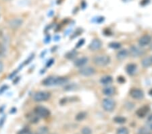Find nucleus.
I'll use <instances>...</instances> for the list:
<instances>
[{
	"mask_svg": "<svg viewBox=\"0 0 152 134\" xmlns=\"http://www.w3.org/2000/svg\"><path fill=\"white\" fill-rule=\"evenodd\" d=\"M68 82V79L62 77L50 76L42 81V84L45 86H56L66 84Z\"/></svg>",
	"mask_w": 152,
	"mask_h": 134,
	"instance_id": "obj_1",
	"label": "nucleus"
},
{
	"mask_svg": "<svg viewBox=\"0 0 152 134\" xmlns=\"http://www.w3.org/2000/svg\"><path fill=\"white\" fill-rule=\"evenodd\" d=\"M93 61L94 64L98 67H105L110 64L111 59L107 55H98L93 58Z\"/></svg>",
	"mask_w": 152,
	"mask_h": 134,
	"instance_id": "obj_2",
	"label": "nucleus"
},
{
	"mask_svg": "<svg viewBox=\"0 0 152 134\" xmlns=\"http://www.w3.org/2000/svg\"><path fill=\"white\" fill-rule=\"evenodd\" d=\"M35 113L38 117L47 118L50 115V112L49 110L44 106H37L35 108Z\"/></svg>",
	"mask_w": 152,
	"mask_h": 134,
	"instance_id": "obj_3",
	"label": "nucleus"
},
{
	"mask_svg": "<svg viewBox=\"0 0 152 134\" xmlns=\"http://www.w3.org/2000/svg\"><path fill=\"white\" fill-rule=\"evenodd\" d=\"M102 106L105 111L112 112L115 108L116 102L111 98H105L102 102Z\"/></svg>",
	"mask_w": 152,
	"mask_h": 134,
	"instance_id": "obj_4",
	"label": "nucleus"
},
{
	"mask_svg": "<svg viewBox=\"0 0 152 134\" xmlns=\"http://www.w3.org/2000/svg\"><path fill=\"white\" fill-rule=\"evenodd\" d=\"M50 97V94L47 92H39L34 95L33 100L35 102L47 101Z\"/></svg>",
	"mask_w": 152,
	"mask_h": 134,
	"instance_id": "obj_5",
	"label": "nucleus"
},
{
	"mask_svg": "<svg viewBox=\"0 0 152 134\" xmlns=\"http://www.w3.org/2000/svg\"><path fill=\"white\" fill-rule=\"evenodd\" d=\"M95 70L91 67H83L79 69V73L83 76L89 77L94 75Z\"/></svg>",
	"mask_w": 152,
	"mask_h": 134,
	"instance_id": "obj_6",
	"label": "nucleus"
},
{
	"mask_svg": "<svg viewBox=\"0 0 152 134\" xmlns=\"http://www.w3.org/2000/svg\"><path fill=\"white\" fill-rule=\"evenodd\" d=\"M143 53H144L143 50L139 47H137V46L132 45L131 47L130 48V50H129L130 55L134 58L141 56L143 54Z\"/></svg>",
	"mask_w": 152,
	"mask_h": 134,
	"instance_id": "obj_7",
	"label": "nucleus"
},
{
	"mask_svg": "<svg viewBox=\"0 0 152 134\" xmlns=\"http://www.w3.org/2000/svg\"><path fill=\"white\" fill-rule=\"evenodd\" d=\"M130 96L133 99L140 100L144 97V93L141 89L133 88L130 91Z\"/></svg>",
	"mask_w": 152,
	"mask_h": 134,
	"instance_id": "obj_8",
	"label": "nucleus"
},
{
	"mask_svg": "<svg viewBox=\"0 0 152 134\" xmlns=\"http://www.w3.org/2000/svg\"><path fill=\"white\" fill-rule=\"evenodd\" d=\"M149 110H150V108H149V107L148 106H143L137 110L136 114L139 118H143L148 114Z\"/></svg>",
	"mask_w": 152,
	"mask_h": 134,
	"instance_id": "obj_9",
	"label": "nucleus"
},
{
	"mask_svg": "<svg viewBox=\"0 0 152 134\" xmlns=\"http://www.w3.org/2000/svg\"><path fill=\"white\" fill-rule=\"evenodd\" d=\"M151 40L152 38L150 35H145L139 40V44L141 47H144V46L149 45L151 43Z\"/></svg>",
	"mask_w": 152,
	"mask_h": 134,
	"instance_id": "obj_10",
	"label": "nucleus"
},
{
	"mask_svg": "<svg viewBox=\"0 0 152 134\" xmlns=\"http://www.w3.org/2000/svg\"><path fill=\"white\" fill-rule=\"evenodd\" d=\"M102 45V43L101 41L98 40V39H95V40H94L91 42L89 45V48L92 51H96L101 48Z\"/></svg>",
	"mask_w": 152,
	"mask_h": 134,
	"instance_id": "obj_11",
	"label": "nucleus"
},
{
	"mask_svg": "<svg viewBox=\"0 0 152 134\" xmlns=\"http://www.w3.org/2000/svg\"><path fill=\"white\" fill-rule=\"evenodd\" d=\"M126 70L127 74L130 75V76H133L137 72V64H134V63H131V64H129L126 66Z\"/></svg>",
	"mask_w": 152,
	"mask_h": 134,
	"instance_id": "obj_12",
	"label": "nucleus"
},
{
	"mask_svg": "<svg viewBox=\"0 0 152 134\" xmlns=\"http://www.w3.org/2000/svg\"><path fill=\"white\" fill-rule=\"evenodd\" d=\"M23 21L20 18H14L9 22V26L12 29H17L20 27L23 24Z\"/></svg>",
	"mask_w": 152,
	"mask_h": 134,
	"instance_id": "obj_13",
	"label": "nucleus"
},
{
	"mask_svg": "<svg viewBox=\"0 0 152 134\" xmlns=\"http://www.w3.org/2000/svg\"><path fill=\"white\" fill-rule=\"evenodd\" d=\"M88 62V58L87 57H82L80 58H78L77 60H75V67L81 68L87 64Z\"/></svg>",
	"mask_w": 152,
	"mask_h": 134,
	"instance_id": "obj_14",
	"label": "nucleus"
},
{
	"mask_svg": "<svg viewBox=\"0 0 152 134\" xmlns=\"http://www.w3.org/2000/svg\"><path fill=\"white\" fill-rule=\"evenodd\" d=\"M103 93L106 96H112L115 94V89L114 87H111V86H108L104 88L103 89Z\"/></svg>",
	"mask_w": 152,
	"mask_h": 134,
	"instance_id": "obj_15",
	"label": "nucleus"
},
{
	"mask_svg": "<svg viewBox=\"0 0 152 134\" xmlns=\"http://www.w3.org/2000/svg\"><path fill=\"white\" fill-rule=\"evenodd\" d=\"M112 81H113V78L110 75H105L100 79V83L103 85H110L112 83Z\"/></svg>",
	"mask_w": 152,
	"mask_h": 134,
	"instance_id": "obj_16",
	"label": "nucleus"
},
{
	"mask_svg": "<svg viewBox=\"0 0 152 134\" xmlns=\"http://www.w3.org/2000/svg\"><path fill=\"white\" fill-rule=\"evenodd\" d=\"M129 55V52L126 50H121L117 53V58L119 60H124Z\"/></svg>",
	"mask_w": 152,
	"mask_h": 134,
	"instance_id": "obj_17",
	"label": "nucleus"
},
{
	"mask_svg": "<svg viewBox=\"0 0 152 134\" xmlns=\"http://www.w3.org/2000/svg\"><path fill=\"white\" fill-rule=\"evenodd\" d=\"M142 65H143L145 68H148L149 67H151L152 65V61L151 58H145L144 59L142 60Z\"/></svg>",
	"mask_w": 152,
	"mask_h": 134,
	"instance_id": "obj_18",
	"label": "nucleus"
},
{
	"mask_svg": "<svg viewBox=\"0 0 152 134\" xmlns=\"http://www.w3.org/2000/svg\"><path fill=\"white\" fill-rule=\"evenodd\" d=\"M78 54L76 50H72L68 52L66 54V58H68L69 60H72L77 57V56Z\"/></svg>",
	"mask_w": 152,
	"mask_h": 134,
	"instance_id": "obj_19",
	"label": "nucleus"
},
{
	"mask_svg": "<svg viewBox=\"0 0 152 134\" xmlns=\"http://www.w3.org/2000/svg\"><path fill=\"white\" fill-rule=\"evenodd\" d=\"M139 134H152V130H149L146 127L140 128L138 131Z\"/></svg>",
	"mask_w": 152,
	"mask_h": 134,
	"instance_id": "obj_20",
	"label": "nucleus"
},
{
	"mask_svg": "<svg viewBox=\"0 0 152 134\" xmlns=\"http://www.w3.org/2000/svg\"><path fill=\"white\" fill-rule=\"evenodd\" d=\"M114 121L115 123H118V124H122V123H124L125 122H126V119L124 117H122V116H116L114 119Z\"/></svg>",
	"mask_w": 152,
	"mask_h": 134,
	"instance_id": "obj_21",
	"label": "nucleus"
},
{
	"mask_svg": "<svg viewBox=\"0 0 152 134\" xmlns=\"http://www.w3.org/2000/svg\"><path fill=\"white\" fill-rule=\"evenodd\" d=\"M86 116H87V114L85 112H81V113H78L77 116H76V119L77 121H83V119H85Z\"/></svg>",
	"mask_w": 152,
	"mask_h": 134,
	"instance_id": "obj_22",
	"label": "nucleus"
},
{
	"mask_svg": "<svg viewBox=\"0 0 152 134\" xmlns=\"http://www.w3.org/2000/svg\"><path fill=\"white\" fill-rule=\"evenodd\" d=\"M117 134H129L128 129L124 127H120L118 130H117Z\"/></svg>",
	"mask_w": 152,
	"mask_h": 134,
	"instance_id": "obj_23",
	"label": "nucleus"
},
{
	"mask_svg": "<svg viewBox=\"0 0 152 134\" xmlns=\"http://www.w3.org/2000/svg\"><path fill=\"white\" fill-rule=\"evenodd\" d=\"M48 129L45 127H41L38 130L37 134H48Z\"/></svg>",
	"mask_w": 152,
	"mask_h": 134,
	"instance_id": "obj_24",
	"label": "nucleus"
},
{
	"mask_svg": "<svg viewBox=\"0 0 152 134\" xmlns=\"http://www.w3.org/2000/svg\"><path fill=\"white\" fill-rule=\"evenodd\" d=\"M109 47L112 49H118L121 47V44L118 42H112L109 44Z\"/></svg>",
	"mask_w": 152,
	"mask_h": 134,
	"instance_id": "obj_25",
	"label": "nucleus"
},
{
	"mask_svg": "<svg viewBox=\"0 0 152 134\" xmlns=\"http://www.w3.org/2000/svg\"><path fill=\"white\" fill-rule=\"evenodd\" d=\"M146 127L152 130V114L148 118V121H147L146 123Z\"/></svg>",
	"mask_w": 152,
	"mask_h": 134,
	"instance_id": "obj_26",
	"label": "nucleus"
},
{
	"mask_svg": "<svg viewBox=\"0 0 152 134\" xmlns=\"http://www.w3.org/2000/svg\"><path fill=\"white\" fill-rule=\"evenodd\" d=\"M82 134H91L92 133V131L89 127H83L81 130Z\"/></svg>",
	"mask_w": 152,
	"mask_h": 134,
	"instance_id": "obj_27",
	"label": "nucleus"
},
{
	"mask_svg": "<svg viewBox=\"0 0 152 134\" xmlns=\"http://www.w3.org/2000/svg\"><path fill=\"white\" fill-rule=\"evenodd\" d=\"M31 132L28 129H23L21 131H20L18 134H30Z\"/></svg>",
	"mask_w": 152,
	"mask_h": 134,
	"instance_id": "obj_28",
	"label": "nucleus"
},
{
	"mask_svg": "<svg viewBox=\"0 0 152 134\" xmlns=\"http://www.w3.org/2000/svg\"><path fill=\"white\" fill-rule=\"evenodd\" d=\"M84 43H85L84 39H82V40H80L79 41H78V42L77 43V46H76V47H77V48L81 47V46H82L83 44H84Z\"/></svg>",
	"mask_w": 152,
	"mask_h": 134,
	"instance_id": "obj_29",
	"label": "nucleus"
},
{
	"mask_svg": "<svg viewBox=\"0 0 152 134\" xmlns=\"http://www.w3.org/2000/svg\"><path fill=\"white\" fill-rule=\"evenodd\" d=\"M5 51H6V50H5L4 46L0 43V56L3 55L5 53Z\"/></svg>",
	"mask_w": 152,
	"mask_h": 134,
	"instance_id": "obj_30",
	"label": "nucleus"
},
{
	"mask_svg": "<svg viewBox=\"0 0 152 134\" xmlns=\"http://www.w3.org/2000/svg\"><path fill=\"white\" fill-rule=\"evenodd\" d=\"M4 70V64L1 62H0V73H1Z\"/></svg>",
	"mask_w": 152,
	"mask_h": 134,
	"instance_id": "obj_31",
	"label": "nucleus"
},
{
	"mask_svg": "<svg viewBox=\"0 0 152 134\" xmlns=\"http://www.w3.org/2000/svg\"><path fill=\"white\" fill-rule=\"evenodd\" d=\"M118 81L120 83H122L125 81V79L122 77H118Z\"/></svg>",
	"mask_w": 152,
	"mask_h": 134,
	"instance_id": "obj_32",
	"label": "nucleus"
},
{
	"mask_svg": "<svg viewBox=\"0 0 152 134\" xmlns=\"http://www.w3.org/2000/svg\"><path fill=\"white\" fill-rule=\"evenodd\" d=\"M49 62H50L48 63L47 66H48H48H49V67H50V66L53 63V59H51L50 61H49Z\"/></svg>",
	"mask_w": 152,
	"mask_h": 134,
	"instance_id": "obj_33",
	"label": "nucleus"
},
{
	"mask_svg": "<svg viewBox=\"0 0 152 134\" xmlns=\"http://www.w3.org/2000/svg\"><path fill=\"white\" fill-rule=\"evenodd\" d=\"M122 1H124V2H129V1H132V0H122Z\"/></svg>",
	"mask_w": 152,
	"mask_h": 134,
	"instance_id": "obj_34",
	"label": "nucleus"
},
{
	"mask_svg": "<svg viewBox=\"0 0 152 134\" xmlns=\"http://www.w3.org/2000/svg\"><path fill=\"white\" fill-rule=\"evenodd\" d=\"M149 94H150V95H152V89L150 90V92H149Z\"/></svg>",
	"mask_w": 152,
	"mask_h": 134,
	"instance_id": "obj_35",
	"label": "nucleus"
},
{
	"mask_svg": "<svg viewBox=\"0 0 152 134\" xmlns=\"http://www.w3.org/2000/svg\"><path fill=\"white\" fill-rule=\"evenodd\" d=\"M151 61H152V56L151 57Z\"/></svg>",
	"mask_w": 152,
	"mask_h": 134,
	"instance_id": "obj_36",
	"label": "nucleus"
},
{
	"mask_svg": "<svg viewBox=\"0 0 152 134\" xmlns=\"http://www.w3.org/2000/svg\"><path fill=\"white\" fill-rule=\"evenodd\" d=\"M30 134H35V133H31Z\"/></svg>",
	"mask_w": 152,
	"mask_h": 134,
	"instance_id": "obj_37",
	"label": "nucleus"
}]
</instances>
